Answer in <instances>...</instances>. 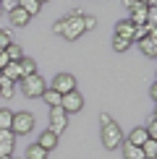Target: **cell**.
Instances as JSON below:
<instances>
[{
  "label": "cell",
  "instance_id": "7c38bea8",
  "mask_svg": "<svg viewBox=\"0 0 157 159\" xmlns=\"http://www.w3.org/2000/svg\"><path fill=\"white\" fill-rule=\"evenodd\" d=\"M37 146H42L45 151H52L58 146V136L55 133H50V130H45L42 136H39V141H37Z\"/></svg>",
  "mask_w": 157,
  "mask_h": 159
},
{
  "label": "cell",
  "instance_id": "603a6c76",
  "mask_svg": "<svg viewBox=\"0 0 157 159\" xmlns=\"http://www.w3.org/2000/svg\"><path fill=\"white\" fill-rule=\"evenodd\" d=\"M11 123H13V112L11 110H0V130L3 128L11 130Z\"/></svg>",
  "mask_w": 157,
  "mask_h": 159
},
{
  "label": "cell",
  "instance_id": "836d02e7",
  "mask_svg": "<svg viewBox=\"0 0 157 159\" xmlns=\"http://www.w3.org/2000/svg\"><path fill=\"white\" fill-rule=\"evenodd\" d=\"M100 123H102V125H110V123H113V117H110L107 112H102V115H100Z\"/></svg>",
  "mask_w": 157,
  "mask_h": 159
},
{
  "label": "cell",
  "instance_id": "ac0fdd59",
  "mask_svg": "<svg viewBox=\"0 0 157 159\" xmlns=\"http://www.w3.org/2000/svg\"><path fill=\"white\" fill-rule=\"evenodd\" d=\"M5 57H8L11 63H18V60H21V57H24V50L18 47L16 42H11L8 47H5Z\"/></svg>",
  "mask_w": 157,
  "mask_h": 159
},
{
  "label": "cell",
  "instance_id": "f1b7e54d",
  "mask_svg": "<svg viewBox=\"0 0 157 159\" xmlns=\"http://www.w3.org/2000/svg\"><path fill=\"white\" fill-rule=\"evenodd\" d=\"M0 141H3V143H16V136H13V130L3 128V130H0Z\"/></svg>",
  "mask_w": 157,
  "mask_h": 159
},
{
  "label": "cell",
  "instance_id": "d6986e66",
  "mask_svg": "<svg viewBox=\"0 0 157 159\" xmlns=\"http://www.w3.org/2000/svg\"><path fill=\"white\" fill-rule=\"evenodd\" d=\"M13 94H16V84H13V81H8V78H0V97L11 99Z\"/></svg>",
  "mask_w": 157,
  "mask_h": 159
},
{
  "label": "cell",
  "instance_id": "cb8c5ba5",
  "mask_svg": "<svg viewBox=\"0 0 157 159\" xmlns=\"http://www.w3.org/2000/svg\"><path fill=\"white\" fill-rule=\"evenodd\" d=\"M113 47H115V52H126L131 47V42L128 39H121V37H113Z\"/></svg>",
  "mask_w": 157,
  "mask_h": 159
},
{
  "label": "cell",
  "instance_id": "ba28073f",
  "mask_svg": "<svg viewBox=\"0 0 157 159\" xmlns=\"http://www.w3.org/2000/svg\"><path fill=\"white\" fill-rule=\"evenodd\" d=\"M147 11H149V5H141V3H139L134 11H131V18H128V21L134 24V26H144V24H147Z\"/></svg>",
  "mask_w": 157,
  "mask_h": 159
},
{
  "label": "cell",
  "instance_id": "f546056e",
  "mask_svg": "<svg viewBox=\"0 0 157 159\" xmlns=\"http://www.w3.org/2000/svg\"><path fill=\"white\" fill-rule=\"evenodd\" d=\"M81 21H84V31H92L97 26V18L94 16H81Z\"/></svg>",
  "mask_w": 157,
  "mask_h": 159
},
{
  "label": "cell",
  "instance_id": "52a82bcc",
  "mask_svg": "<svg viewBox=\"0 0 157 159\" xmlns=\"http://www.w3.org/2000/svg\"><path fill=\"white\" fill-rule=\"evenodd\" d=\"M52 91H58V94H68V91H76V78L71 73H58L55 81H52Z\"/></svg>",
  "mask_w": 157,
  "mask_h": 159
},
{
  "label": "cell",
  "instance_id": "4316f807",
  "mask_svg": "<svg viewBox=\"0 0 157 159\" xmlns=\"http://www.w3.org/2000/svg\"><path fill=\"white\" fill-rule=\"evenodd\" d=\"M147 26H149V29H157V8H149L147 11Z\"/></svg>",
  "mask_w": 157,
  "mask_h": 159
},
{
  "label": "cell",
  "instance_id": "7a4b0ae2",
  "mask_svg": "<svg viewBox=\"0 0 157 159\" xmlns=\"http://www.w3.org/2000/svg\"><path fill=\"white\" fill-rule=\"evenodd\" d=\"M21 89H24V94L29 99H34V97H42L45 91H47V81H45L39 73H34V76L21 78Z\"/></svg>",
  "mask_w": 157,
  "mask_h": 159
},
{
  "label": "cell",
  "instance_id": "83f0119b",
  "mask_svg": "<svg viewBox=\"0 0 157 159\" xmlns=\"http://www.w3.org/2000/svg\"><path fill=\"white\" fill-rule=\"evenodd\" d=\"M13 8H18V0H0V11L3 13H11Z\"/></svg>",
  "mask_w": 157,
  "mask_h": 159
},
{
  "label": "cell",
  "instance_id": "30bf717a",
  "mask_svg": "<svg viewBox=\"0 0 157 159\" xmlns=\"http://www.w3.org/2000/svg\"><path fill=\"white\" fill-rule=\"evenodd\" d=\"M147 128H134L126 138V143H131V146H144V141H147Z\"/></svg>",
  "mask_w": 157,
  "mask_h": 159
},
{
  "label": "cell",
  "instance_id": "8992f818",
  "mask_svg": "<svg viewBox=\"0 0 157 159\" xmlns=\"http://www.w3.org/2000/svg\"><path fill=\"white\" fill-rule=\"evenodd\" d=\"M65 125H68V115L60 110V107H52L50 110V133H55V136H60L63 130H65Z\"/></svg>",
  "mask_w": 157,
  "mask_h": 159
},
{
  "label": "cell",
  "instance_id": "8d00e7d4",
  "mask_svg": "<svg viewBox=\"0 0 157 159\" xmlns=\"http://www.w3.org/2000/svg\"><path fill=\"white\" fill-rule=\"evenodd\" d=\"M149 94H152V99H155V102H157V81L152 84V89H149Z\"/></svg>",
  "mask_w": 157,
  "mask_h": 159
},
{
  "label": "cell",
  "instance_id": "d6a6232c",
  "mask_svg": "<svg viewBox=\"0 0 157 159\" xmlns=\"http://www.w3.org/2000/svg\"><path fill=\"white\" fill-rule=\"evenodd\" d=\"M11 60H8V57H5V50H0V70H3L5 68V65H8Z\"/></svg>",
  "mask_w": 157,
  "mask_h": 159
},
{
  "label": "cell",
  "instance_id": "1f68e13d",
  "mask_svg": "<svg viewBox=\"0 0 157 159\" xmlns=\"http://www.w3.org/2000/svg\"><path fill=\"white\" fill-rule=\"evenodd\" d=\"M0 157H13V143H3L0 141Z\"/></svg>",
  "mask_w": 157,
  "mask_h": 159
},
{
  "label": "cell",
  "instance_id": "484cf974",
  "mask_svg": "<svg viewBox=\"0 0 157 159\" xmlns=\"http://www.w3.org/2000/svg\"><path fill=\"white\" fill-rule=\"evenodd\" d=\"M147 34H149V26L147 24H144V26H134V42H141Z\"/></svg>",
  "mask_w": 157,
  "mask_h": 159
},
{
  "label": "cell",
  "instance_id": "ab89813d",
  "mask_svg": "<svg viewBox=\"0 0 157 159\" xmlns=\"http://www.w3.org/2000/svg\"><path fill=\"white\" fill-rule=\"evenodd\" d=\"M152 117H155V120H157V107H155V115H152Z\"/></svg>",
  "mask_w": 157,
  "mask_h": 159
},
{
  "label": "cell",
  "instance_id": "5bb4252c",
  "mask_svg": "<svg viewBox=\"0 0 157 159\" xmlns=\"http://www.w3.org/2000/svg\"><path fill=\"white\" fill-rule=\"evenodd\" d=\"M18 68H21V76H24V78L37 73V63L31 60V57H21V60H18Z\"/></svg>",
  "mask_w": 157,
  "mask_h": 159
},
{
  "label": "cell",
  "instance_id": "f6af8a7d",
  "mask_svg": "<svg viewBox=\"0 0 157 159\" xmlns=\"http://www.w3.org/2000/svg\"><path fill=\"white\" fill-rule=\"evenodd\" d=\"M155 159H157V157H155Z\"/></svg>",
  "mask_w": 157,
  "mask_h": 159
},
{
  "label": "cell",
  "instance_id": "277c9868",
  "mask_svg": "<svg viewBox=\"0 0 157 159\" xmlns=\"http://www.w3.org/2000/svg\"><path fill=\"white\" fill-rule=\"evenodd\" d=\"M31 128H34V115L31 112H13V123H11L13 136H26L31 133Z\"/></svg>",
  "mask_w": 157,
  "mask_h": 159
},
{
  "label": "cell",
  "instance_id": "4fadbf2b",
  "mask_svg": "<svg viewBox=\"0 0 157 159\" xmlns=\"http://www.w3.org/2000/svg\"><path fill=\"white\" fill-rule=\"evenodd\" d=\"M18 8H21L26 16L31 18V16H37V13H39V8H42V5H39L37 0H18Z\"/></svg>",
  "mask_w": 157,
  "mask_h": 159
},
{
  "label": "cell",
  "instance_id": "e0dca14e",
  "mask_svg": "<svg viewBox=\"0 0 157 159\" xmlns=\"http://www.w3.org/2000/svg\"><path fill=\"white\" fill-rule=\"evenodd\" d=\"M123 159H144V154H141V146H131V143H126L123 141Z\"/></svg>",
  "mask_w": 157,
  "mask_h": 159
},
{
  "label": "cell",
  "instance_id": "6da1fadb",
  "mask_svg": "<svg viewBox=\"0 0 157 159\" xmlns=\"http://www.w3.org/2000/svg\"><path fill=\"white\" fill-rule=\"evenodd\" d=\"M60 34L68 39V42H74V39H78L84 34V21H81V13H78V11H74L71 16L63 18V31H60Z\"/></svg>",
  "mask_w": 157,
  "mask_h": 159
},
{
  "label": "cell",
  "instance_id": "e575fe53",
  "mask_svg": "<svg viewBox=\"0 0 157 159\" xmlns=\"http://www.w3.org/2000/svg\"><path fill=\"white\" fill-rule=\"evenodd\" d=\"M123 5H126L128 11H134V8H136V5H139V3H136V0H123Z\"/></svg>",
  "mask_w": 157,
  "mask_h": 159
},
{
  "label": "cell",
  "instance_id": "d590c367",
  "mask_svg": "<svg viewBox=\"0 0 157 159\" xmlns=\"http://www.w3.org/2000/svg\"><path fill=\"white\" fill-rule=\"evenodd\" d=\"M52 31H58V34L63 31V18H60V21H55V24H52Z\"/></svg>",
  "mask_w": 157,
  "mask_h": 159
},
{
  "label": "cell",
  "instance_id": "b9f144b4",
  "mask_svg": "<svg viewBox=\"0 0 157 159\" xmlns=\"http://www.w3.org/2000/svg\"><path fill=\"white\" fill-rule=\"evenodd\" d=\"M37 3H39V5H42V3H45V0H37Z\"/></svg>",
  "mask_w": 157,
  "mask_h": 159
},
{
  "label": "cell",
  "instance_id": "9c48e42d",
  "mask_svg": "<svg viewBox=\"0 0 157 159\" xmlns=\"http://www.w3.org/2000/svg\"><path fill=\"white\" fill-rule=\"evenodd\" d=\"M115 37L134 42V24H131V21H118L115 24Z\"/></svg>",
  "mask_w": 157,
  "mask_h": 159
},
{
  "label": "cell",
  "instance_id": "60d3db41",
  "mask_svg": "<svg viewBox=\"0 0 157 159\" xmlns=\"http://www.w3.org/2000/svg\"><path fill=\"white\" fill-rule=\"evenodd\" d=\"M0 159H13V157H0Z\"/></svg>",
  "mask_w": 157,
  "mask_h": 159
},
{
  "label": "cell",
  "instance_id": "8fae6325",
  "mask_svg": "<svg viewBox=\"0 0 157 159\" xmlns=\"http://www.w3.org/2000/svg\"><path fill=\"white\" fill-rule=\"evenodd\" d=\"M3 78H8V81H13V84H18V81H21V68H18V63H8V65H5V68H3Z\"/></svg>",
  "mask_w": 157,
  "mask_h": 159
},
{
  "label": "cell",
  "instance_id": "74e56055",
  "mask_svg": "<svg viewBox=\"0 0 157 159\" xmlns=\"http://www.w3.org/2000/svg\"><path fill=\"white\" fill-rule=\"evenodd\" d=\"M149 8H157V0H149Z\"/></svg>",
  "mask_w": 157,
  "mask_h": 159
},
{
  "label": "cell",
  "instance_id": "7402d4cb",
  "mask_svg": "<svg viewBox=\"0 0 157 159\" xmlns=\"http://www.w3.org/2000/svg\"><path fill=\"white\" fill-rule=\"evenodd\" d=\"M26 159H47V151L42 146H37V143H31V146L26 149Z\"/></svg>",
  "mask_w": 157,
  "mask_h": 159
},
{
  "label": "cell",
  "instance_id": "3957f363",
  "mask_svg": "<svg viewBox=\"0 0 157 159\" xmlns=\"http://www.w3.org/2000/svg\"><path fill=\"white\" fill-rule=\"evenodd\" d=\"M123 130H121V125H118L115 120L110 123V125H102V143H105V149H118V146H123Z\"/></svg>",
  "mask_w": 157,
  "mask_h": 159
},
{
  "label": "cell",
  "instance_id": "5b68a950",
  "mask_svg": "<svg viewBox=\"0 0 157 159\" xmlns=\"http://www.w3.org/2000/svg\"><path fill=\"white\" fill-rule=\"evenodd\" d=\"M81 107H84V97L78 94V91H68V94L60 97V110L65 115H74V112H78Z\"/></svg>",
  "mask_w": 157,
  "mask_h": 159
},
{
  "label": "cell",
  "instance_id": "ee69618b",
  "mask_svg": "<svg viewBox=\"0 0 157 159\" xmlns=\"http://www.w3.org/2000/svg\"><path fill=\"white\" fill-rule=\"evenodd\" d=\"M0 13H3V11H0Z\"/></svg>",
  "mask_w": 157,
  "mask_h": 159
},
{
  "label": "cell",
  "instance_id": "4dcf8cb0",
  "mask_svg": "<svg viewBox=\"0 0 157 159\" xmlns=\"http://www.w3.org/2000/svg\"><path fill=\"white\" fill-rule=\"evenodd\" d=\"M11 42H13V39H11V31H0V50H5Z\"/></svg>",
  "mask_w": 157,
  "mask_h": 159
},
{
  "label": "cell",
  "instance_id": "44dd1931",
  "mask_svg": "<svg viewBox=\"0 0 157 159\" xmlns=\"http://www.w3.org/2000/svg\"><path fill=\"white\" fill-rule=\"evenodd\" d=\"M42 99L50 104V110H52V107H60V94H58V91H52L50 86H47V91L42 94Z\"/></svg>",
  "mask_w": 157,
  "mask_h": 159
},
{
  "label": "cell",
  "instance_id": "2e32d148",
  "mask_svg": "<svg viewBox=\"0 0 157 159\" xmlns=\"http://www.w3.org/2000/svg\"><path fill=\"white\" fill-rule=\"evenodd\" d=\"M139 47H141V52H144L147 57H157V42H155V39L144 37L141 42H139Z\"/></svg>",
  "mask_w": 157,
  "mask_h": 159
},
{
  "label": "cell",
  "instance_id": "ffe728a7",
  "mask_svg": "<svg viewBox=\"0 0 157 159\" xmlns=\"http://www.w3.org/2000/svg\"><path fill=\"white\" fill-rule=\"evenodd\" d=\"M141 154H144V159H155V157H157V141L147 138V141H144V146H141Z\"/></svg>",
  "mask_w": 157,
  "mask_h": 159
},
{
  "label": "cell",
  "instance_id": "d4e9b609",
  "mask_svg": "<svg viewBox=\"0 0 157 159\" xmlns=\"http://www.w3.org/2000/svg\"><path fill=\"white\" fill-rule=\"evenodd\" d=\"M144 128H147V136L152 138V141H157V120H155V117H149Z\"/></svg>",
  "mask_w": 157,
  "mask_h": 159
},
{
  "label": "cell",
  "instance_id": "f35d334b",
  "mask_svg": "<svg viewBox=\"0 0 157 159\" xmlns=\"http://www.w3.org/2000/svg\"><path fill=\"white\" fill-rule=\"evenodd\" d=\"M136 3H141V5H149V0H136Z\"/></svg>",
  "mask_w": 157,
  "mask_h": 159
},
{
  "label": "cell",
  "instance_id": "9a60e30c",
  "mask_svg": "<svg viewBox=\"0 0 157 159\" xmlns=\"http://www.w3.org/2000/svg\"><path fill=\"white\" fill-rule=\"evenodd\" d=\"M8 16H11V24H13V26H26V24L31 21V18L26 16V13H24L21 8H13V11L8 13Z\"/></svg>",
  "mask_w": 157,
  "mask_h": 159
},
{
  "label": "cell",
  "instance_id": "7bdbcfd3",
  "mask_svg": "<svg viewBox=\"0 0 157 159\" xmlns=\"http://www.w3.org/2000/svg\"><path fill=\"white\" fill-rule=\"evenodd\" d=\"M0 78H3V70H0Z\"/></svg>",
  "mask_w": 157,
  "mask_h": 159
}]
</instances>
